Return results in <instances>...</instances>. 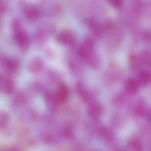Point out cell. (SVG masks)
Wrapping results in <instances>:
<instances>
[{"label":"cell","mask_w":151,"mask_h":151,"mask_svg":"<svg viewBox=\"0 0 151 151\" xmlns=\"http://www.w3.org/2000/svg\"><path fill=\"white\" fill-rule=\"evenodd\" d=\"M10 117L6 112L0 111V129H5L9 122Z\"/></svg>","instance_id":"obj_12"},{"label":"cell","mask_w":151,"mask_h":151,"mask_svg":"<svg viewBox=\"0 0 151 151\" xmlns=\"http://www.w3.org/2000/svg\"><path fill=\"white\" fill-rule=\"evenodd\" d=\"M27 101V97L22 92L19 91L17 93L12 99L13 105L15 106H21L24 105Z\"/></svg>","instance_id":"obj_10"},{"label":"cell","mask_w":151,"mask_h":151,"mask_svg":"<svg viewBox=\"0 0 151 151\" xmlns=\"http://www.w3.org/2000/svg\"><path fill=\"white\" fill-rule=\"evenodd\" d=\"M15 85L12 78L6 76L3 78V91L7 94L13 93L14 91Z\"/></svg>","instance_id":"obj_9"},{"label":"cell","mask_w":151,"mask_h":151,"mask_svg":"<svg viewBox=\"0 0 151 151\" xmlns=\"http://www.w3.org/2000/svg\"><path fill=\"white\" fill-rule=\"evenodd\" d=\"M33 88L37 92L41 93L42 90H44V86L40 82H36L33 84Z\"/></svg>","instance_id":"obj_15"},{"label":"cell","mask_w":151,"mask_h":151,"mask_svg":"<svg viewBox=\"0 0 151 151\" xmlns=\"http://www.w3.org/2000/svg\"><path fill=\"white\" fill-rule=\"evenodd\" d=\"M3 78L0 74V93L3 91Z\"/></svg>","instance_id":"obj_17"},{"label":"cell","mask_w":151,"mask_h":151,"mask_svg":"<svg viewBox=\"0 0 151 151\" xmlns=\"http://www.w3.org/2000/svg\"><path fill=\"white\" fill-rule=\"evenodd\" d=\"M54 93L57 101L60 104L67 99L69 94V91L66 84L60 83L57 86Z\"/></svg>","instance_id":"obj_2"},{"label":"cell","mask_w":151,"mask_h":151,"mask_svg":"<svg viewBox=\"0 0 151 151\" xmlns=\"http://www.w3.org/2000/svg\"><path fill=\"white\" fill-rule=\"evenodd\" d=\"M45 99L47 106L50 110H53L55 109L60 104L55 98L54 93L50 91L46 92L45 93Z\"/></svg>","instance_id":"obj_6"},{"label":"cell","mask_w":151,"mask_h":151,"mask_svg":"<svg viewBox=\"0 0 151 151\" xmlns=\"http://www.w3.org/2000/svg\"><path fill=\"white\" fill-rule=\"evenodd\" d=\"M24 116L27 118L26 120L33 121L37 118V114L35 112L32 110H27L24 115Z\"/></svg>","instance_id":"obj_13"},{"label":"cell","mask_w":151,"mask_h":151,"mask_svg":"<svg viewBox=\"0 0 151 151\" xmlns=\"http://www.w3.org/2000/svg\"><path fill=\"white\" fill-rule=\"evenodd\" d=\"M150 74L147 71L144 70L140 72L138 76V80H137L139 84L143 86L147 85L150 82Z\"/></svg>","instance_id":"obj_11"},{"label":"cell","mask_w":151,"mask_h":151,"mask_svg":"<svg viewBox=\"0 0 151 151\" xmlns=\"http://www.w3.org/2000/svg\"><path fill=\"white\" fill-rule=\"evenodd\" d=\"M57 39L59 42L66 45H73L76 41L75 34L68 30L61 32L57 36Z\"/></svg>","instance_id":"obj_4"},{"label":"cell","mask_w":151,"mask_h":151,"mask_svg":"<svg viewBox=\"0 0 151 151\" xmlns=\"http://www.w3.org/2000/svg\"><path fill=\"white\" fill-rule=\"evenodd\" d=\"M130 145L132 147L136 148L137 150H140V145L137 140H133L130 141Z\"/></svg>","instance_id":"obj_16"},{"label":"cell","mask_w":151,"mask_h":151,"mask_svg":"<svg viewBox=\"0 0 151 151\" xmlns=\"http://www.w3.org/2000/svg\"><path fill=\"white\" fill-rule=\"evenodd\" d=\"M139 86L137 80L135 78H129L127 80L125 83V90L129 94L133 95L137 93Z\"/></svg>","instance_id":"obj_8"},{"label":"cell","mask_w":151,"mask_h":151,"mask_svg":"<svg viewBox=\"0 0 151 151\" xmlns=\"http://www.w3.org/2000/svg\"><path fill=\"white\" fill-rule=\"evenodd\" d=\"M44 66V63L42 60L40 58H36L29 63L28 70L33 75H39L43 70Z\"/></svg>","instance_id":"obj_5"},{"label":"cell","mask_w":151,"mask_h":151,"mask_svg":"<svg viewBox=\"0 0 151 151\" xmlns=\"http://www.w3.org/2000/svg\"><path fill=\"white\" fill-rule=\"evenodd\" d=\"M13 29L17 43L22 51L25 52L29 48V38L27 33L23 29L21 22L19 20H15L13 23Z\"/></svg>","instance_id":"obj_1"},{"label":"cell","mask_w":151,"mask_h":151,"mask_svg":"<svg viewBox=\"0 0 151 151\" xmlns=\"http://www.w3.org/2000/svg\"><path fill=\"white\" fill-rule=\"evenodd\" d=\"M20 63L15 58H5L2 66L10 73H15L19 70Z\"/></svg>","instance_id":"obj_3"},{"label":"cell","mask_w":151,"mask_h":151,"mask_svg":"<svg viewBox=\"0 0 151 151\" xmlns=\"http://www.w3.org/2000/svg\"><path fill=\"white\" fill-rule=\"evenodd\" d=\"M109 3L114 7L118 8L123 4V0H108Z\"/></svg>","instance_id":"obj_14"},{"label":"cell","mask_w":151,"mask_h":151,"mask_svg":"<svg viewBox=\"0 0 151 151\" xmlns=\"http://www.w3.org/2000/svg\"><path fill=\"white\" fill-rule=\"evenodd\" d=\"M25 17L31 21L37 20L39 16V11L38 9L33 5H29L25 7L24 10Z\"/></svg>","instance_id":"obj_7"}]
</instances>
